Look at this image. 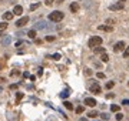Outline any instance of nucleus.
<instances>
[{"mask_svg":"<svg viewBox=\"0 0 129 121\" xmlns=\"http://www.w3.org/2000/svg\"><path fill=\"white\" fill-rule=\"evenodd\" d=\"M63 17H65V14H63L60 10H55V11H52V13L49 14V20H50V21H55V23L62 21Z\"/></svg>","mask_w":129,"mask_h":121,"instance_id":"1","label":"nucleus"},{"mask_svg":"<svg viewBox=\"0 0 129 121\" xmlns=\"http://www.w3.org/2000/svg\"><path fill=\"white\" fill-rule=\"evenodd\" d=\"M101 44H102V37H99V36H93V37H90L89 41H88V46H89L90 48H95V47H98V46H101Z\"/></svg>","mask_w":129,"mask_h":121,"instance_id":"2","label":"nucleus"},{"mask_svg":"<svg viewBox=\"0 0 129 121\" xmlns=\"http://www.w3.org/2000/svg\"><path fill=\"white\" fill-rule=\"evenodd\" d=\"M89 90H90V93H93V94H99V93L102 91V88H101V86H99L98 83H92L90 87H89Z\"/></svg>","mask_w":129,"mask_h":121,"instance_id":"3","label":"nucleus"},{"mask_svg":"<svg viewBox=\"0 0 129 121\" xmlns=\"http://www.w3.org/2000/svg\"><path fill=\"white\" fill-rule=\"evenodd\" d=\"M29 23V17L27 16H23V17H20L17 21H16V26L17 27H23V26H26Z\"/></svg>","mask_w":129,"mask_h":121,"instance_id":"4","label":"nucleus"},{"mask_svg":"<svg viewBox=\"0 0 129 121\" xmlns=\"http://www.w3.org/2000/svg\"><path fill=\"white\" fill-rule=\"evenodd\" d=\"M122 50H125V41H118V43L113 46V51H115V53H119V51H122Z\"/></svg>","mask_w":129,"mask_h":121,"instance_id":"5","label":"nucleus"},{"mask_svg":"<svg viewBox=\"0 0 129 121\" xmlns=\"http://www.w3.org/2000/svg\"><path fill=\"white\" fill-rule=\"evenodd\" d=\"M85 104H86V106H89V107H95L98 103H96V100H95V98H92V97H86V98H85Z\"/></svg>","mask_w":129,"mask_h":121,"instance_id":"6","label":"nucleus"},{"mask_svg":"<svg viewBox=\"0 0 129 121\" xmlns=\"http://www.w3.org/2000/svg\"><path fill=\"white\" fill-rule=\"evenodd\" d=\"M109 9L113 10V11H116V10H122V9H123V3H121V1H119V3H115V4H112Z\"/></svg>","mask_w":129,"mask_h":121,"instance_id":"7","label":"nucleus"},{"mask_svg":"<svg viewBox=\"0 0 129 121\" xmlns=\"http://www.w3.org/2000/svg\"><path fill=\"white\" fill-rule=\"evenodd\" d=\"M22 13H23V7H22V6H19V4H17V6H14V9H13V14L20 16Z\"/></svg>","mask_w":129,"mask_h":121,"instance_id":"8","label":"nucleus"},{"mask_svg":"<svg viewBox=\"0 0 129 121\" xmlns=\"http://www.w3.org/2000/svg\"><path fill=\"white\" fill-rule=\"evenodd\" d=\"M70 11H72V13H78V11H79V4H78L76 1H73V3L70 4Z\"/></svg>","mask_w":129,"mask_h":121,"instance_id":"9","label":"nucleus"},{"mask_svg":"<svg viewBox=\"0 0 129 121\" xmlns=\"http://www.w3.org/2000/svg\"><path fill=\"white\" fill-rule=\"evenodd\" d=\"M98 29H99V30H102V31H113V27H112V26H105V24L99 26Z\"/></svg>","mask_w":129,"mask_h":121,"instance_id":"10","label":"nucleus"},{"mask_svg":"<svg viewBox=\"0 0 129 121\" xmlns=\"http://www.w3.org/2000/svg\"><path fill=\"white\" fill-rule=\"evenodd\" d=\"M13 16H14V14H13V11H6V13L3 14V19H4V20H11V19H13Z\"/></svg>","mask_w":129,"mask_h":121,"instance_id":"11","label":"nucleus"},{"mask_svg":"<svg viewBox=\"0 0 129 121\" xmlns=\"http://www.w3.org/2000/svg\"><path fill=\"white\" fill-rule=\"evenodd\" d=\"M101 60H102L103 63H108V61H109V56H108L106 53H103V54L101 56Z\"/></svg>","mask_w":129,"mask_h":121,"instance_id":"12","label":"nucleus"},{"mask_svg":"<svg viewBox=\"0 0 129 121\" xmlns=\"http://www.w3.org/2000/svg\"><path fill=\"white\" fill-rule=\"evenodd\" d=\"M93 50H95V53H101V54H103V53H105V48H103V47H99V46H98V47H95Z\"/></svg>","mask_w":129,"mask_h":121,"instance_id":"13","label":"nucleus"},{"mask_svg":"<svg viewBox=\"0 0 129 121\" xmlns=\"http://www.w3.org/2000/svg\"><path fill=\"white\" fill-rule=\"evenodd\" d=\"M85 111V107L83 106H79V107H76V114H82Z\"/></svg>","mask_w":129,"mask_h":121,"instance_id":"14","label":"nucleus"},{"mask_svg":"<svg viewBox=\"0 0 129 121\" xmlns=\"http://www.w3.org/2000/svg\"><path fill=\"white\" fill-rule=\"evenodd\" d=\"M39 6H40V3H33V4L30 6V11H34V10L39 7Z\"/></svg>","mask_w":129,"mask_h":121,"instance_id":"15","label":"nucleus"},{"mask_svg":"<svg viewBox=\"0 0 129 121\" xmlns=\"http://www.w3.org/2000/svg\"><path fill=\"white\" fill-rule=\"evenodd\" d=\"M27 36H29L30 39H34V37H36V30H30V31L27 33Z\"/></svg>","mask_w":129,"mask_h":121,"instance_id":"16","label":"nucleus"},{"mask_svg":"<svg viewBox=\"0 0 129 121\" xmlns=\"http://www.w3.org/2000/svg\"><path fill=\"white\" fill-rule=\"evenodd\" d=\"M111 111H113V113H118V111H119V106H116V104L111 106Z\"/></svg>","mask_w":129,"mask_h":121,"instance_id":"17","label":"nucleus"},{"mask_svg":"<svg viewBox=\"0 0 129 121\" xmlns=\"http://www.w3.org/2000/svg\"><path fill=\"white\" fill-rule=\"evenodd\" d=\"M98 116H99V114H98V113H96V111H90V113H89V114H88V117H90V118H96V117H98Z\"/></svg>","mask_w":129,"mask_h":121,"instance_id":"18","label":"nucleus"},{"mask_svg":"<svg viewBox=\"0 0 129 121\" xmlns=\"http://www.w3.org/2000/svg\"><path fill=\"white\" fill-rule=\"evenodd\" d=\"M65 107H66L67 110H73V106H72V103H69V101H65Z\"/></svg>","mask_w":129,"mask_h":121,"instance_id":"19","label":"nucleus"},{"mask_svg":"<svg viewBox=\"0 0 129 121\" xmlns=\"http://www.w3.org/2000/svg\"><path fill=\"white\" fill-rule=\"evenodd\" d=\"M113 86H115V83H113V81H109V83H106V88H108V90L113 88Z\"/></svg>","mask_w":129,"mask_h":121,"instance_id":"20","label":"nucleus"},{"mask_svg":"<svg viewBox=\"0 0 129 121\" xmlns=\"http://www.w3.org/2000/svg\"><path fill=\"white\" fill-rule=\"evenodd\" d=\"M7 29V23L6 21H0V30H4Z\"/></svg>","mask_w":129,"mask_h":121,"instance_id":"21","label":"nucleus"},{"mask_svg":"<svg viewBox=\"0 0 129 121\" xmlns=\"http://www.w3.org/2000/svg\"><path fill=\"white\" fill-rule=\"evenodd\" d=\"M123 57H125V58L129 57V47H125V50H123Z\"/></svg>","mask_w":129,"mask_h":121,"instance_id":"22","label":"nucleus"},{"mask_svg":"<svg viewBox=\"0 0 129 121\" xmlns=\"http://www.w3.org/2000/svg\"><path fill=\"white\" fill-rule=\"evenodd\" d=\"M115 117H116V120H118V121H121L122 118H123V114H122V113H116Z\"/></svg>","mask_w":129,"mask_h":121,"instance_id":"23","label":"nucleus"},{"mask_svg":"<svg viewBox=\"0 0 129 121\" xmlns=\"http://www.w3.org/2000/svg\"><path fill=\"white\" fill-rule=\"evenodd\" d=\"M60 97H62V98H67V97H69V91H63V93L60 94Z\"/></svg>","mask_w":129,"mask_h":121,"instance_id":"24","label":"nucleus"},{"mask_svg":"<svg viewBox=\"0 0 129 121\" xmlns=\"http://www.w3.org/2000/svg\"><path fill=\"white\" fill-rule=\"evenodd\" d=\"M101 117H102V120H109V116H108V114H106V113H103V114H101Z\"/></svg>","mask_w":129,"mask_h":121,"instance_id":"25","label":"nucleus"},{"mask_svg":"<svg viewBox=\"0 0 129 121\" xmlns=\"http://www.w3.org/2000/svg\"><path fill=\"white\" fill-rule=\"evenodd\" d=\"M16 98H17V101L22 100V98H23V93H17V94H16Z\"/></svg>","mask_w":129,"mask_h":121,"instance_id":"26","label":"nucleus"},{"mask_svg":"<svg viewBox=\"0 0 129 121\" xmlns=\"http://www.w3.org/2000/svg\"><path fill=\"white\" fill-rule=\"evenodd\" d=\"M53 1H55V0H45V4H46V6H52Z\"/></svg>","mask_w":129,"mask_h":121,"instance_id":"27","label":"nucleus"},{"mask_svg":"<svg viewBox=\"0 0 129 121\" xmlns=\"http://www.w3.org/2000/svg\"><path fill=\"white\" fill-rule=\"evenodd\" d=\"M55 39H56L55 36H47V37H46V40H47V41H53Z\"/></svg>","mask_w":129,"mask_h":121,"instance_id":"28","label":"nucleus"},{"mask_svg":"<svg viewBox=\"0 0 129 121\" xmlns=\"http://www.w3.org/2000/svg\"><path fill=\"white\" fill-rule=\"evenodd\" d=\"M53 60H60V54H59V53L53 54Z\"/></svg>","mask_w":129,"mask_h":121,"instance_id":"29","label":"nucleus"},{"mask_svg":"<svg viewBox=\"0 0 129 121\" xmlns=\"http://www.w3.org/2000/svg\"><path fill=\"white\" fill-rule=\"evenodd\" d=\"M96 77H98V78H105V74H103V73H98Z\"/></svg>","mask_w":129,"mask_h":121,"instance_id":"30","label":"nucleus"},{"mask_svg":"<svg viewBox=\"0 0 129 121\" xmlns=\"http://www.w3.org/2000/svg\"><path fill=\"white\" fill-rule=\"evenodd\" d=\"M23 77H24V78H27V77H30V74H29L27 71H24V73H23Z\"/></svg>","mask_w":129,"mask_h":121,"instance_id":"31","label":"nucleus"},{"mask_svg":"<svg viewBox=\"0 0 129 121\" xmlns=\"http://www.w3.org/2000/svg\"><path fill=\"white\" fill-rule=\"evenodd\" d=\"M122 104H123V106H129V100H123Z\"/></svg>","mask_w":129,"mask_h":121,"instance_id":"32","label":"nucleus"},{"mask_svg":"<svg viewBox=\"0 0 129 121\" xmlns=\"http://www.w3.org/2000/svg\"><path fill=\"white\" fill-rule=\"evenodd\" d=\"M37 74H39V76H42V74H43V68H39V71H37Z\"/></svg>","mask_w":129,"mask_h":121,"instance_id":"33","label":"nucleus"},{"mask_svg":"<svg viewBox=\"0 0 129 121\" xmlns=\"http://www.w3.org/2000/svg\"><path fill=\"white\" fill-rule=\"evenodd\" d=\"M10 88H11V90H14V88H17V84H11V86H10Z\"/></svg>","mask_w":129,"mask_h":121,"instance_id":"34","label":"nucleus"},{"mask_svg":"<svg viewBox=\"0 0 129 121\" xmlns=\"http://www.w3.org/2000/svg\"><path fill=\"white\" fill-rule=\"evenodd\" d=\"M113 97H115V94H108L106 96V98H113Z\"/></svg>","mask_w":129,"mask_h":121,"instance_id":"35","label":"nucleus"},{"mask_svg":"<svg viewBox=\"0 0 129 121\" xmlns=\"http://www.w3.org/2000/svg\"><path fill=\"white\" fill-rule=\"evenodd\" d=\"M86 74H88V76H90V74H92V71H90L89 68H86Z\"/></svg>","mask_w":129,"mask_h":121,"instance_id":"36","label":"nucleus"},{"mask_svg":"<svg viewBox=\"0 0 129 121\" xmlns=\"http://www.w3.org/2000/svg\"><path fill=\"white\" fill-rule=\"evenodd\" d=\"M123 1H126V0H121V3H123Z\"/></svg>","mask_w":129,"mask_h":121,"instance_id":"37","label":"nucleus"},{"mask_svg":"<svg viewBox=\"0 0 129 121\" xmlns=\"http://www.w3.org/2000/svg\"><path fill=\"white\" fill-rule=\"evenodd\" d=\"M128 86H129V81H128Z\"/></svg>","mask_w":129,"mask_h":121,"instance_id":"38","label":"nucleus"}]
</instances>
